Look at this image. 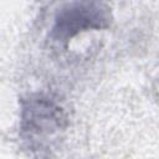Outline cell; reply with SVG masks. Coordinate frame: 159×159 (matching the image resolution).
Wrapping results in <instances>:
<instances>
[{
  "label": "cell",
  "mask_w": 159,
  "mask_h": 159,
  "mask_svg": "<svg viewBox=\"0 0 159 159\" xmlns=\"http://www.w3.org/2000/svg\"><path fill=\"white\" fill-rule=\"evenodd\" d=\"M67 125V118L61 104L46 94H31L21 101V137L30 148L42 149L43 145L60 135Z\"/></svg>",
  "instance_id": "1"
},
{
  "label": "cell",
  "mask_w": 159,
  "mask_h": 159,
  "mask_svg": "<svg viewBox=\"0 0 159 159\" xmlns=\"http://www.w3.org/2000/svg\"><path fill=\"white\" fill-rule=\"evenodd\" d=\"M111 22L112 11L106 0H71L57 10L50 37L55 42L67 43L82 32L108 29Z\"/></svg>",
  "instance_id": "2"
}]
</instances>
